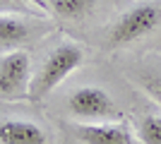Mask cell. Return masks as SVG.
Here are the masks:
<instances>
[{"label":"cell","instance_id":"obj_6","mask_svg":"<svg viewBox=\"0 0 161 144\" xmlns=\"http://www.w3.org/2000/svg\"><path fill=\"white\" fill-rule=\"evenodd\" d=\"M0 144H55V135L34 115H0Z\"/></svg>","mask_w":161,"mask_h":144},{"label":"cell","instance_id":"obj_5","mask_svg":"<svg viewBox=\"0 0 161 144\" xmlns=\"http://www.w3.org/2000/svg\"><path fill=\"white\" fill-rule=\"evenodd\" d=\"M67 135L75 144H135L132 127L125 120L106 123H67Z\"/></svg>","mask_w":161,"mask_h":144},{"label":"cell","instance_id":"obj_3","mask_svg":"<svg viewBox=\"0 0 161 144\" xmlns=\"http://www.w3.org/2000/svg\"><path fill=\"white\" fill-rule=\"evenodd\" d=\"M65 113L72 123H106V120H123V110L103 87L84 84L67 94Z\"/></svg>","mask_w":161,"mask_h":144},{"label":"cell","instance_id":"obj_10","mask_svg":"<svg viewBox=\"0 0 161 144\" xmlns=\"http://www.w3.org/2000/svg\"><path fill=\"white\" fill-rule=\"evenodd\" d=\"M96 0H51V10L65 19H82L94 10Z\"/></svg>","mask_w":161,"mask_h":144},{"label":"cell","instance_id":"obj_9","mask_svg":"<svg viewBox=\"0 0 161 144\" xmlns=\"http://www.w3.org/2000/svg\"><path fill=\"white\" fill-rule=\"evenodd\" d=\"M130 77H132V82L137 84L156 106H161V67H154V65H137V67L130 70Z\"/></svg>","mask_w":161,"mask_h":144},{"label":"cell","instance_id":"obj_2","mask_svg":"<svg viewBox=\"0 0 161 144\" xmlns=\"http://www.w3.org/2000/svg\"><path fill=\"white\" fill-rule=\"evenodd\" d=\"M87 60V51L75 41H60L48 51V55L41 60L36 72L31 75V87H29V101H43L53 94L70 75Z\"/></svg>","mask_w":161,"mask_h":144},{"label":"cell","instance_id":"obj_4","mask_svg":"<svg viewBox=\"0 0 161 144\" xmlns=\"http://www.w3.org/2000/svg\"><path fill=\"white\" fill-rule=\"evenodd\" d=\"M31 58L29 53L12 51L0 55V101H24L31 87Z\"/></svg>","mask_w":161,"mask_h":144},{"label":"cell","instance_id":"obj_1","mask_svg":"<svg viewBox=\"0 0 161 144\" xmlns=\"http://www.w3.org/2000/svg\"><path fill=\"white\" fill-rule=\"evenodd\" d=\"M161 29V0H142L132 7L123 10L106 29L103 48L106 51H123L135 43L149 39Z\"/></svg>","mask_w":161,"mask_h":144},{"label":"cell","instance_id":"obj_7","mask_svg":"<svg viewBox=\"0 0 161 144\" xmlns=\"http://www.w3.org/2000/svg\"><path fill=\"white\" fill-rule=\"evenodd\" d=\"M36 29L31 22L22 19L17 14H0V55L22 51L34 39Z\"/></svg>","mask_w":161,"mask_h":144},{"label":"cell","instance_id":"obj_8","mask_svg":"<svg viewBox=\"0 0 161 144\" xmlns=\"http://www.w3.org/2000/svg\"><path fill=\"white\" fill-rule=\"evenodd\" d=\"M132 132L142 144H161V106L156 110H144L132 115Z\"/></svg>","mask_w":161,"mask_h":144}]
</instances>
